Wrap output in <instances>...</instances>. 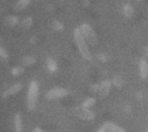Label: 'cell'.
<instances>
[{
    "instance_id": "9",
    "label": "cell",
    "mask_w": 148,
    "mask_h": 132,
    "mask_svg": "<svg viewBox=\"0 0 148 132\" xmlns=\"http://www.w3.org/2000/svg\"><path fill=\"white\" fill-rule=\"evenodd\" d=\"M21 87H21V85L19 82L11 85V87H9V89H7L4 94H3V97H4V98L5 97H9V96H12V95H14V94H17L21 89Z\"/></svg>"
},
{
    "instance_id": "10",
    "label": "cell",
    "mask_w": 148,
    "mask_h": 132,
    "mask_svg": "<svg viewBox=\"0 0 148 132\" xmlns=\"http://www.w3.org/2000/svg\"><path fill=\"white\" fill-rule=\"evenodd\" d=\"M14 128H15V132H21V115L17 114L14 118Z\"/></svg>"
},
{
    "instance_id": "18",
    "label": "cell",
    "mask_w": 148,
    "mask_h": 132,
    "mask_svg": "<svg viewBox=\"0 0 148 132\" xmlns=\"http://www.w3.org/2000/svg\"><path fill=\"white\" fill-rule=\"evenodd\" d=\"M35 62V59H34L33 57H25V59L23 60V63L25 64V65H29V64L34 63Z\"/></svg>"
},
{
    "instance_id": "2",
    "label": "cell",
    "mask_w": 148,
    "mask_h": 132,
    "mask_svg": "<svg viewBox=\"0 0 148 132\" xmlns=\"http://www.w3.org/2000/svg\"><path fill=\"white\" fill-rule=\"evenodd\" d=\"M38 96H39V87L36 81H32L29 87V91H27V108L29 110H34L37 105V100Z\"/></svg>"
},
{
    "instance_id": "21",
    "label": "cell",
    "mask_w": 148,
    "mask_h": 132,
    "mask_svg": "<svg viewBox=\"0 0 148 132\" xmlns=\"http://www.w3.org/2000/svg\"><path fill=\"white\" fill-rule=\"evenodd\" d=\"M54 25H55V27H54V28H55L56 30H61V29H62V25H61V23H58V21H56V23H54Z\"/></svg>"
},
{
    "instance_id": "8",
    "label": "cell",
    "mask_w": 148,
    "mask_h": 132,
    "mask_svg": "<svg viewBox=\"0 0 148 132\" xmlns=\"http://www.w3.org/2000/svg\"><path fill=\"white\" fill-rule=\"evenodd\" d=\"M103 127L108 132H126V130L124 128L120 127L117 124L112 123V122H106L103 124Z\"/></svg>"
},
{
    "instance_id": "12",
    "label": "cell",
    "mask_w": 148,
    "mask_h": 132,
    "mask_svg": "<svg viewBox=\"0 0 148 132\" xmlns=\"http://www.w3.org/2000/svg\"><path fill=\"white\" fill-rule=\"evenodd\" d=\"M29 1H31V0H19L18 2L16 3V5H15V8H16L17 10H23V8H25V7L29 5Z\"/></svg>"
},
{
    "instance_id": "14",
    "label": "cell",
    "mask_w": 148,
    "mask_h": 132,
    "mask_svg": "<svg viewBox=\"0 0 148 132\" xmlns=\"http://www.w3.org/2000/svg\"><path fill=\"white\" fill-rule=\"evenodd\" d=\"M95 99H92V98H89V99L85 100V101L83 102L82 107L87 108V109H88V108H90L91 106L95 105Z\"/></svg>"
},
{
    "instance_id": "17",
    "label": "cell",
    "mask_w": 148,
    "mask_h": 132,
    "mask_svg": "<svg viewBox=\"0 0 148 132\" xmlns=\"http://www.w3.org/2000/svg\"><path fill=\"white\" fill-rule=\"evenodd\" d=\"M16 23H17V17H14V16H9V17H7L6 19V23L8 25H16Z\"/></svg>"
},
{
    "instance_id": "19",
    "label": "cell",
    "mask_w": 148,
    "mask_h": 132,
    "mask_svg": "<svg viewBox=\"0 0 148 132\" xmlns=\"http://www.w3.org/2000/svg\"><path fill=\"white\" fill-rule=\"evenodd\" d=\"M23 67H15V68L12 70V73L14 75H18V74H21V73H23Z\"/></svg>"
},
{
    "instance_id": "3",
    "label": "cell",
    "mask_w": 148,
    "mask_h": 132,
    "mask_svg": "<svg viewBox=\"0 0 148 132\" xmlns=\"http://www.w3.org/2000/svg\"><path fill=\"white\" fill-rule=\"evenodd\" d=\"M80 31H81V33H82L83 37H84L85 41L88 42V44H90V45L95 46V44L97 43V35H95V31H93V30L91 29L90 25H86V23H84V25H82L80 27Z\"/></svg>"
},
{
    "instance_id": "11",
    "label": "cell",
    "mask_w": 148,
    "mask_h": 132,
    "mask_svg": "<svg viewBox=\"0 0 148 132\" xmlns=\"http://www.w3.org/2000/svg\"><path fill=\"white\" fill-rule=\"evenodd\" d=\"M124 14H125V16L129 17V19L133 16V14H134L133 7H132L131 5H129V4L125 5V6H124Z\"/></svg>"
},
{
    "instance_id": "23",
    "label": "cell",
    "mask_w": 148,
    "mask_h": 132,
    "mask_svg": "<svg viewBox=\"0 0 148 132\" xmlns=\"http://www.w3.org/2000/svg\"><path fill=\"white\" fill-rule=\"evenodd\" d=\"M137 1H142V0H137Z\"/></svg>"
},
{
    "instance_id": "15",
    "label": "cell",
    "mask_w": 148,
    "mask_h": 132,
    "mask_svg": "<svg viewBox=\"0 0 148 132\" xmlns=\"http://www.w3.org/2000/svg\"><path fill=\"white\" fill-rule=\"evenodd\" d=\"M113 85H116L117 87H121L123 85V78L121 76H115L113 79Z\"/></svg>"
},
{
    "instance_id": "7",
    "label": "cell",
    "mask_w": 148,
    "mask_h": 132,
    "mask_svg": "<svg viewBox=\"0 0 148 132\" xmlns=\"http://www.w3.org/2000/svg\"><path fill=\"white\" fill-rule=\"evenodd\" d=\"M139 74L143 79L147 78L148 76V63L145 59H141L139 62Z\"/></svg>"
},
{
    "instance_id": "5",
    "label": "cell",
    "mask_w": 148,
    "mask_h": 132,
    "mask_svg": "<svg viewBox=\"0 0 148 132\" xmlns=\"http://www.w3.org/2000/svg\"><path fill=\"white\" fill-rule=\"evenodd\" d=\"M67 91L61 87H55V89H52L51 91H49L46 94V98L48 100H55V99H61L64 98L67 95Z\"/></svg>"
},
{
    "instance_id": "16",
    "label": "cell",
    "mask_w": 148,
    "mask_h": 132,
    "mask_svg": "<svg viewBox=\"0 0 148 132\" xmlns=\"http://www.w3.org/2000/svg\"><path fill=\"white\" fill-rule=\"evenodd\" d=\"M32 23H33V21H32L31 17H27V19H23V23H21V27L25 28V29H29L32 25Z\"/></svg>"
},
{
    "instance_id": "24",
    "label": "cell",
    "mask_w": 148,
    "mask_h": 132,
    "mask_svg": "<svg viewBox=\"0 0 148 132\" xmlns=\"http://www.w3.org/2000/svg\"><path fill=\"white\" fill-rule=\"evenodd\" d=\"M146 132H148V130H147V131H146Z\"/></svg>"
},
{
    "instance_id": "22",
    "label": "cell",
    "mask_w": 148,
    "mask_h": 132,
    "mask_svg": "<svg viewBox=\"0 0 148 132\" xmlns=\"http://www.w3.org/2000/svg\"><path fill=\"white\" fill-rule=\"evenodd\" d=\"M99 132H107V130H106V129H105V127L103 126V127H101V129L99 130Z\"/></svg>"
},
{
    "instance_id": "1",
    "label": "cell",
    "mask_w": 148,
    "mask_h": 132,
    "mask_svg": "<svg viewBox=\"0 0 148 132\" xmlns=\"http://www.w3.org/2000/svg\"><path fill=\"white\" fill-rule=\"evenodd\" d=\"M74 40L76 46L79 50V53L84 59H91V54L88 50V47L86 45V41H85L84 37H83L82 33H81L80 29H75L74 30Z\"/></svg>"
},
{
    "instance_id": "6",
    "label": "cell",
    "mask_w": 148,
    "mask_h": 132,
    "mask_svg": "<svg viewBox=\"0 0 148 132\" xmlns=\"http://www.w3.org/2000/svg\"><path fill=\"white\" fill-rule=\"evenodd\" d=\"M112 87V83L110 80H105L101 83L99 87V97L101 98H105L109 95L110 93V89H111Z\"/></svg>"
},
{
    "instance_id": "4",
    "label": "cell",
    "mask_w": 148,
    "mask_h": 132,
    "mask_svg": "<svg viewBox=\"0 0 148 132\" xmlns=\"http://www.w3.org/2000/svg\"><path fill=\"white\" fill-rule=\"evenodd\" d=\"M74 114L78 118L83 120H91L95 118V113L84 107H77L74 110Z\"/></svg>"
},
{
    "instance_id": "13",
    "label": "cell",
    "mask_w": 148,
    "mask_h": 132,
    "mask_svg": "<svg viewBox=\"0 0 148 132\" xmlns=\"http://www.w3.org/2000/svg\"><path fill=\"white\" fill-rule=\"evenodd\" d=\"M47 67L50 71H55L57 69V64L53 59H48L47 60Z\"/></svg>"
},
{
    "instance_id": "20",
    "label": "cell",
    "mask_w": 148,
    "mask_h": 132,
    "mask_svg": "<svg viewBox=\"0 0 148 132\" xmlns=\"http://www.w3.org/2000/svg\"><path fill=\"white\" fill-rule=\"evenodd\" d=\"M0 56L2 58H7V54H6V52L4 51V49H3L1 46H0Z\"/></svg>"
}]
</instances>
